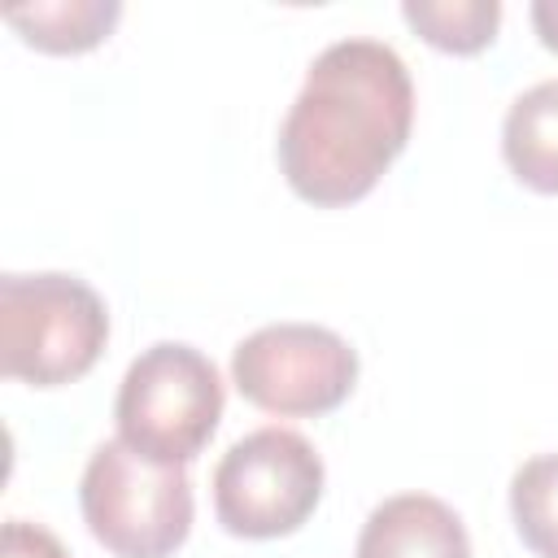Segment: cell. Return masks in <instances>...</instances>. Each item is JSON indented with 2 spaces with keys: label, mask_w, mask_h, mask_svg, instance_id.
Listing matches in <instances>:
<instances>
[{
  "label": "cell",
  "mask_w": 558,
  "mask_h": 558,
  "mask_svg": "<svg viewBox=\"0 0 558 558\" xmlns=\"http://www.w3.org/2000/svg\"><path fill=\"white\" fill-rule=\"evenodd\" d=\"M401 17L432 48L453 52V57H471L497 39L501 4L497 0H405Z\"/></svg>",
  "instance_id": "30bf717a"
},
{
  "label": "cell",
  "mask_w": 558,
  "mask_h": 558,
  "mask_svg": "<svg viewBox=\"0 0 558 558\" xmlns=\"http://www.w3.org/2000/svg\"><path fill=\"white\" fill-rule=\"evenodd\" d=\"M510 519L536 558H558V453H536L510 475Z\"/></svg>",
  "instance_id": "8fae6325"
},
{
  "label": "cell",
  "mask_w": 558,
  "mask_h": 558,
  "mask_svg": "<svg viewBox=\"0 0 558 558\" xmlns=\"http://www.w3.org/2000/svg\"><path fill=\"white\" fill-rule=\"evenodd\" d=\"M410 126L414 83L405 61L379 39H336L310 61L279 126V170L301 201L340 209L375 192L410 144Z\"/></svg>",
  "instance_id": "6da1fadb"
},
{
  "label": "cell",
  "mask_w": 558,
  "mask_h": 558,
  "mask_svg": "<svg viewBox=\"0 0 558 558\" xmlns=\"http://www.w3.org/2000/svg\"><path fill=\"white\" fill-rule=\"evenodd\" d=\"M78 510L113 558H170L192 532L196 501L183 466L153 462L126 440H105L83 466Z\"/></svg>",
  "instance_id": "3957f363"
},
{
  "label": "cell",
  "mask_w": 558,
  "mask_h": 558,
  "mask_svg": "<svg viewBox=\"0 0 558 558\" xmlns=\"http://www.w3.org/2000/svg\"><path fill=\"white\" fill-rule=\"evenodd\" d=\"M240 397L279 418H318L344 405L357 384V353L344 336L318 323H270L244 336L231 353Z\"/></svg>",
  "instance_id": "8992f818"
},
{
  "label": "cell",
  "mask_w": 558,
  "mask_h": 558,
  "mask_svg": "<svg viewBox=\"0 0 558 558\" xmlns=\"http://www.w3.org/2000/svg\"><path fill=\"white\" fill-rule=\"evenodd\" d=\"M109 340V310L92 283L61 270L0 279V371L57 388L83 379Z\"/></svg>",
  "instance_id": "7a4b0ae2"
},
{
  "label": "cell",
  "mask_w": 558,
  "mask_h": 558,
  "mask_svg": "<svg viewBox=\"0 0 558 558\" xmlns=\"http://www.w3.org/2000/svg\"><path fill=\"white\" fill-rule=\"evenodd\" d=\"M323 458L292 427L240 436L214 466V514L231 536L275 541L296 532L323 501Z\"/></svg>",
  "instance_id": "5b68a950"
},
{
  "label": "cell",
  "mask_w": 558,
  "mask_h": 558,
  "mask_svg": "<svg viewBox=\"0 0 558 558\" xmlns=\"http://www.w3.org/2000/svg\"><path fill=\"white\" fill-rule=\"evenodd\" d=\"M0 558H70V549L39 523L9 519L0 532Z\"/></svg>",
  "instance_id": "7c38bea8"
},
{
  "label": "cell",
  "mask_w": 558,
  "mask_h": 558,
  "mask_svg": "<svg viewBox=\"0 0 558 558\" xmlns=\"http://www.w3.org/2000/svg\"><path fill=\"white\" fill-rule=\"evenodd\" d=\"M118 0H35L4 9V22L39 52H87L118 26Z\"/></svg>",
  "instance_id": "9c48e42d"
},
{
  "label": "cell",
  "mask_w": 558,
  "mask_h": 558,
  "mask_svg": "<svg viewBox=\"0 0 558 558\" xmlns=\"http://www.w3.org/2000/svg\"><path fill=\"white\" fill-rule=\"evenodd\" d=\"M501 157L523 187L558 196V78H545L510 100L501 122Z\"/></svg>",
  "instance_id": "ba28073f"
},
{
  "label": "cell",
  "mask_w": 558,
  "mask_h": 558,
  "mask_svg": "<svg viewBox=\"0 0 558 558\" xmlns=\"http://www.w3.org/2000/svg\"><path fill=\"white\" fill-rule=\"evenodd\" d=\"M527 13H532V26H536L541 44L549 52H558V0H536Z\"/></svg>",
  "instance_id": "4fadbf2b"
},
{
  "label": "cell",
  "mask_w": 558,
  "mask_h": 558,
  "mask_svg": "<svg viewBox=\"0 0 558 558\" xmlns=\"http://www.w3.org/2000/svg\"><path fill=\"white\" fill-rule=\"evenodd\" d=\"M222 401L227 397L218 366L201 349L183 340H157L126 366L118 384V440H126L135 453L153 462L183 466L218 432Z\"/></svg>",
  "instance_id": "277c9868"
},
{
  "label": "cell",
  "mask_w": 558,
  "mask_h": 558,
  "mask_svg": "<svg viewBox=\"0 0 558 558\" xmlns=\"http://www.w3.org/2000/svg\"><path fill=\"white\" fill-rule=\"evenodd\" d=\"M353 558H471V536L440 497L397 493L366 514Z\"/></svg>",
  "instance_id": "52a82bcc"
}]
</instances>
